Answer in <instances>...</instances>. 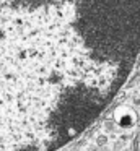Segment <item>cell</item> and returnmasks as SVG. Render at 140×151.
<instances>
[{
    "instance_id": "7a4b0ae2",
    "label": "cell",
    "mask_w": 140,
    "mask_h": 151,
    "mask_svg": "<svg viewBox=\"0 0 140 151\" xmlns=\"http://www.w3.org/2000/svg\"><path fill=\"white\" fill-rule=\"evenodd\" d=\"M114 120L120 128H130L135 124V114L127 107H119L114 112Z\"/></svg>"
},
{
    "instance_id": "3957f363",
    "label": "cell",
    "mask_w": 140,
    "mask_h": 151,
    "mask_svg": "<svg viewBox=\"0 0 140 151\" xmlns=\"http://www.w3.org/2000/svg\"><path fill=\"white\" fill-rule=\"evenodd\" d=\"M98 143L99 145H106L107 143V135H99V137H98Z\"/></svg>"
},
{
    "instance_id": "6da1fadb",
    "label": "cell",
    "mask_w": 140,
    "mask_h": 151,
    "mask_svg": "<svg viewBox=\"0 0 140 151\" xmlns=\"http://www.w3.org/2000/svg\"><path fill=\"white\" fill-rule=\"evenodd\" d=\"M139 57L140 0H0V151L73 140Z\"/></svg>"
}]
</instances>
